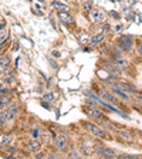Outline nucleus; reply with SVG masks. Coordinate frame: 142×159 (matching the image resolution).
<instances>
[{
	"label": "nucleus",
	"mask_w": 142,
	"mask_h": 159,
	"mask_svg": "<svg viewBox=\"0 0 142 159\" xmlns=\"http://www.w3.org/2000/svg\"><path fill=\"white\" fill-rule=\"evenodd\" d=\"M84 128L88 131L89 134H93L94 136H97V138H108V132H107L105 129H103L99 125H97V124H93V122H85L84 124Z\"/></svg>",
	"instance_id": "nucleus-1"
},
{
	"label": "nucleus",
	"mask_w": 142,
	"mask_h": 159,
	"mask_svg": "<svg viewBox=\"0 0 142 159\" xmlns=\"http://www.w3.org/2000/svg\"><path fill=\"white\" fill-rule=\"evenodd\" d=\"M54 146H56L57 151L63 152V151H67L68 149V141H67V136L63 135V134H58V135L54 136V141H53Z\"/></svg>",
	"instance_id": "nucleus-2"
},
{
	"label": "nucleus",
	"mask_w": 142,
	"mask_h": 159,
	"mask_svg": "<svg viewBox=\"0 0 142 159\" xmlns=\"http://www.w3.org/2000/svg\"><path fill=\"white\" fill-rule=\"evenodd\" d=\"M109 88H111V91L115 94L117 98L122 99V101H125V102H129V101H132V97H131V94L125 93V91L119 88L117 84H109Z\"/></svg>",
	"instance_id": "nucleus-3"
},
{
	"label": "nucleus",
	"mask_w": 142,
	"mask_h": 159,
	"mask_svg": "<svg viewBox=\"0 0 142 159\" xmlns=\"http://www.w3.org/2000/svg\"><path fill=\"white\" fill-rule=\"evenodd\" d=\"M97 155H99L101 158H117L118 153L114 151V149H109L107 146H97L95 148Z\"/></svg>",
	"instance_id": "nucleus-4"
},
{
	"label": "nucleus",
	"mask_w": 142,
	"mask_h": 159,
	"mask_svg": "<svg viewBox=\"0 0 142 159\" xmlns=\"http://www.w3.org/2000/svg\"><path fill=\"white\" fill-rule=\"evenodd\" d=\"M89 17L93 20V23H98V24H103L107 20V14L103 13L101 10H97V9H93L89 11Z\"/></svg>",
	"instance_id": "nucleus-5"
},
{
	"label": "nucleus",
	"mask_w": 142,
	"mask_h": 159,
	"mask_svg": "<svg viewBox=\"0 0 142 159\" xmlns=\"http://www.w3.org/2000/svg\"><path fill=\"white\" fill-rule=\"evenodd\" d=\"M119 47L124 51H131L134 48V40L131 36H121L119 39Z\"/></svg>",
	"instance_id": "nucleus-6"
},
{
	"label": "nucleus",
	"mask_w": 142,
	"mask_h": 159,
	"mask_svg": "<svg viewBox=\"0 0 142 159\" xmlns=\"http://www.w3.org/2000/svg\"><path fill=\"white\" fill-rule=\"evenodd\" d=\"M98 93H99V97H101V98H103V99H107L108 102L114 104V105H117V104L119 102L118 98L115 97V94H114V93H109V91H107L105 88H99Z\"/></svg>",
	"instance_id": "nucleus-7"
},
{
	"label": "nucleus",
	"mask_w": 142,
	"mask_h": 159,
	"mask_svg": "<svg viewBox=\"0 0 142 159\" xmlns=\"http://www.w3.org/2000/svg\"><path fill=\"white\" fill-rule=\"evenodd\" d=\"M58 19H60V21H61V23H64V24H71L74 21L73 16H71L67 10H60Z\"/></svg>",
	"instance_id": "nucleus-8"
},
{
	"label": "nucleus",
	"mask_w": 142,
	"mask_h": 159,
	"mask_svg": "<svg viewBox=\"0 0 142 159\" xmlns=\"http://www.w3.org/2000/svg\"><path fill=\"white\" fill-rule=\"evenodd\" d=\"M85 112H87V115L88 116H91V118H94V119H105V116H104V114L99 111L98 108H94V109H89V108H85Z\"/></svg>",
	"instance_id": "nucleus-9"
},
{
	"label": "nucleus",
	"mask_w": 142,
	"mask_h": 159,
	"mask_svg": "<svg viewBox=\"0 0 142 159\" xmlns=\"http://www.w3.org/2000/svg\"><path fill=\"white\" fill-rule=\"evenodd\" d=\"M117 134H118V136L121 139H124V141H126V142H131L134 139V135L131 131H128V129H117Z\"/></svg>",
	"instance_id": "nucleus-10"
},
{
	"label": "nucleus",
	"mask_w": 142,
	"mask_h": 159,
	"mask_svg": "<svg viewBox=\"0 0 142 159\" xmlns=\"http://www.w3.org/2000/svg\"><path fill=\"white\" fill-rule=\"evenodd\" d=\"M115 68L117 70H119V71H126V70L129 68V63H128V60H125L122 57V58H118V60H115Z\"/></svg>",
	"instance_id": "nucleus-11"
},
{
	"label": "nucleus",
	"mask_w": 142,
	"mask_h": 159,
	"mask_svg": "<svg viewBox=\"0 0 142 159\" xmlns=\"http://www.w3.org/2000/svg\"><path fill=\"white\" fill-rule=\"evenodd\" d=\"M40 148H41V142H40L39 139H31V141L27 142V149H29L30 152L36 153L37 151H40Z\"/></svg>",
	"instance_id": "nucleus-12"
},
{
	"label": "nucleus",
	"mask_w": 142,
	"mask_h": 159,
	"mask_svg": "<svg viewBox=\"0 0 142 159\" xmlns=\"http://www.w3.org/2000/svg\"><path fill=\"white\" fill-rule=\"evenodd\" d=\"M11 104H13V98L10 97V94L9 95H0V108L2 109L9 108Z\"/></svg>",
	"instance_id": "nucleus-13"
},
{
	"label": "nucleus",
	"mask_w": 142,
	"mask_h": 159,
	"mask_svg": "<svg viewBox=\"0 0 142 159\" xmlns=\"http://www.w3.org/2000/svg\"><path fill=\"white\" fill-rule=\"evenodd\" d=\"M117 85H118V87H119V88H121V89H124L125 93L131 94V95H135V94L138 93V89H136L135 87L129 85V84H126V83H117Z\"/></svg>",
	"instance_id": "nucleus-14"
},
{
	"label": "nucleus",
	"mask_w": 142,
	"mask_h": 159,
	"mask_svg": "<svg viewBox=\"0 0 142 159\" xmlns=\"http://www.w3.org/2000/svg\"><path fill=\"white\" fill-rule=\"evenodd\" d=\"M104 39H105V34L104 33L94 34V36L91 37V40H89V44H91V46H98L101 41H104Z\"/></svg>",
	"instance_id": "nucleus-15"
},
{
	"label": "nucleus",
	"mask_w": 142,
	"mask_h": 159,
	"mask_svg": "<svg viewBox=\"0 0 142 159\" xmlns=\"http://www.w3.org/2000/svg\"><path fill=\"white\" fill-rule=\"evenodd\" d=\"M78 151H80V152H81V155H85V156L93 155V153L95 152V149L89 148L88 145H80V146H78Z\"/></svg>",
	"instance_id": "nucleus-16"
},
{
	"label": "nucleus",
	"mask_w": 142,
	"mask_h": 159,
	"mask_svg": "<svg viewBox=\"0 0 142 159\" xmlns=\"http://www.w3.org/2000/svg\"><path fill=\"white\" fill-rule=\"evenodd\" d=\"M13 142V136L11 135H2L0 136V146H10V143Z\"/></svg>",
	"instance_id": "nucleus-17"
},
{
	"label": "nucleus",
	"mask_w": 142,
	"mask_h": 159,
	"mask_svg": "<svg viewBox=\"0 0 142 159\" xmlns=\"http://www.w3.org/2000/svg\"><path fill=\"white\" fill-rule=\"evenodd\" d=\"M10 63H11V60L9 56H0V68L7 70L10 67Z\"/></svg>",
	"instance_id": "nucleus-18"
},
{
	"label": "nucleus",
	"mask_w": 142,
	"mask_h": 159,
	"mask_svg": "<svg viewBox=\"0 0 142 159\" xmlns=\"http://www.w3.org/2000/svg\"><path fill=\"white\" fill-rule=\"evenodd\" d=\"M2 81H3V84L4 85H14L16 84V80H14V77L13 75H6L4 78H2Z\"/></svg>",
	"instance_id": "nucleus-19"
},
{
	"label": "nucleus",
	"mask_w": 142,
	"mask_h": 159,
	"mask_svg": "<svg viewBox=\"0 0 142 159\" xmlns=\"http://www.w3.org/2000/svg\"><path fill=\"white\" fill-rule=\"evenodd\" d=\"M7 37H9V31H7V29L0 30V46H4Z\"/></svg>",
	"instance_id": "nucleus-20"
},
{
	"label": "nucleus",
	"mask_w": 142,
	"mask_h": 159,
	"mask_svg": "<svg viewBox=\"0 0 142 159\" xmlns=\"http://www.w3.org/2000/svg\"><path fill=\"white\" fill-rule=\"evenodd\" d=\"M78 39H80V43H81V44H85V43H89L91 37H89L88 34H85V33H80Z\"/></svg>",
	"instance_id": "nucleus-21"
},
{
	"label": "nucleus",
	"mask_w": 142,
	"mask_h": 159,
	"mask_svg": "<svg viewBox=\"0 0 142 159\" xmlns=\"http://www.w3.org/2000/svg\"><path fill=\"white\" fill-rule=\"evenodd\" d=\"M53 7H56V9H58V10H67V11H68V9H70L66 3H61V2H54Z\"/></svg>",
	"instance_id": "nucleus-22"
},
{
	"label": "nucleus",
	"mask_w": 142,
	"mask_h": 159,
	"mask_svg": "<svg viewBox=\"0 0 142 159\" xmlns=\"http://www.w3.org/2000/svg\"><path fill=\"white\" fill-rule=\"evenodd\" d=\"M122 57H124L122 48H121V47H115V48H114V58L118 60V58H122Z\"/></svg>",
	"instance_id": "nucleus-23"
},
{
	"label": "nucleus",
	"mask_w": 142,
	"mask_h": 159,
	"mask_svg": "<svg viewBox=\"0 0 142 159\" xmlns=\"http://www.w3.org/2000/svg\"><path fill=\"white\" fill-rule=\"evenodd\" d=\"M39 138H41V131H40V128H34L31 131V139H39Z\"/></svg>",
	"instance_id": "nucleus-24"
},
{
	"label": "nucleus",
	"mask_w": 142,
	"mask_h": 159,
	"mask_svg": "<svg viewBox=\"0 0 142 159\" xmlns=\"http://www.w3.org/2000/svg\"><path fill=\"white\" fill-rule=\"evenodd\" d=\"M54 98H56V95H54L53 93H48V94H46V95L43 97V99L44 101H47V102H51Z\"/></svg>",
	"instance_id": "nucleus-25"
},
{
	"label": "nucleus",
	"mask_w": 142,
	"mask_h": 159,
	"mask_svg": "<svg viewBox=\"0 0 142 159\" xmlns=\"http://www.w3.org/2000/svg\"><path fill=\"white\" fill-rule=\"evenodd\" d=\"M10 94V88L7 85H3L0 88V95H9Z\"/></svg>",
	"instance_id": "nucleus-26"
},
{
	"label": "nucleus",
	"mask_w": 142,
	"mask_h": 159,
	"mask_svg": "<svg viewBox=\"0 0 142 159\" xmlns=\"http://www.w3.org/2000/svg\"><path fill=\"white\" fill-rule=\"evenodd\" d=\"M7 125V119L4 118L3 115H0V128H2V126H6Z\"/></svg>",
	"instance_id": "nucleus-27"
},
{
	"label": "nucleus",
	"mask_w": 142,
	"mask_h": 159,
	"mask_svg": "<svg viewBox=\"0 0 142 159\" xmlns=\"http://www.w3.org/2000/svg\"><path fill=\"white\" fill-rule=\"evenodd\" d=\"M44 156H46V153H44V152H39V151H37V152H36V155H34V158H37V159H41V158H44Z\"/></svg>",
	"instance_id": "nucleus-28"
},
{
	"label": "nucleus",
	"mask_w": 142,
	"mask_h": 159,
	"mask_svg": "<svg viewBox=\"0 0 142 159\" xmlns=\"http://www.w3.org/2000/svg\"><path fill=\"white\" fill-rule=\"evenodd\" d=\"M70 155H74V156H77V158H80V156H81V152H77L76 149H71V151H70Z\"/></svg>",
	"instance_id": "nucleus-29"
},
{
	"label": "nucleus",
	"mask_w": 142,
	"mask_h": 159,
	"mask_svg": "<svg viewBox=\"0 0 142 159\" xmlns=\"http://www.w3.org/2000/svg\"><path fill=\"white\" fill-rule=\"evenodd\" d=\"M6 152H10V153H16V152H17V148H7V146H6Z\"/></svg>",
	"instance_id": "nucleus-30"
},
{
	"label": "nucleus",
	"mask_w": 142,
	"mask_h": 159,
	"mask_svg": "<svg viewBox=\"0 0 142 159\" xmlns=\"http://www.w3.org/2000/svg\"><path fill=\"white\" fill-rule=\"evenodd\" d=\"M84 9H87V11H91V10H93V9H91V2H88V3L84 6Z\"/></svg>",
	"instance_id": "nucleus-31"
},
{
	"label": "nucleus",
	"mask_w": 142,
	"mask_h": 159,
	"mask_svg": "<svg viewBox=\"0 0 142 159\" xmlns=\"http://www.w3.org/2000/svg\"><path fill=\"white\" fill-rule=\"evenodd\" d=\"M136 50H138V53L142 56V44H136Z\"/></svg>",
	"instance_id": "nucleus-32"
},
{
	"label": "nucleus",
	"mask_w": 142,
	"mask_h": 159,
	"mask_svg": "<svg viewBox=\"0 0 142 159\" xmlns=\"http://www.w3.org/2000/svg\"><path fill=\"white\" fill-rule=\"evenodd\" d=\"M135 98H136V99H139V102H142V94L136 93V94H135Z\"/></svg>",
	"instance_id": "nucleus-33"
},
{
	"label": "nucleus",
	"mask_w": 142,
	"mask_h": 159,
	"mask_svg": "<svg viewBox=\"0 0 142 159\" xmlns=\"http://www.w3.org/2000/svg\"><path fill=\"white\" fill-rule=\"evenodd\" d=\"M51 56H53L54 58H58V57H60V53H58V51H53V53H51Z\"/></svg>",
	"instance_id": "nucleus-34"
},
{
	"label": "nucleus",
	"mask_w": 142,
	"mask_h": 159,
	"mask_svg": "<svg viewBox=\"0 0 142 159\" xmlns=\"http://www.w3.org/2000/svg\"><path fill=\"white\" fill-rule=\"evenodd\" d=\"M3 77H4V70H3V68H0V80L3 78Z\"/></svg>",
	"instance_id": "nucleus-35"
},
{
	"label": "nucleus",
	"mask_w": 142,
	"mask_h": 159,
	"mask_svg": "<svg viewBox=\"0 0 142 159\" xmlns=\"http://www.w3.org/2000/svg\"><path fill=\"white\" fill-rule=\"evenodd\" d=\"M103 31H104V34H107V31H109V27H108V26H104Z\"/></svg>",
	"instance_id": "nucleus-36"
},
{
	"label": "nucleus",
	"mask_w": 142,
	"mask_h": 159,
	"mask_svg": "<svg viewBox=\"0 0 142 159\" xmlns=\"http://www.w3.org/2000/svg\"><path fill=\"white\" fill-rule=\"evenodd\" d=\"M3 29H6V24L2 23V24H0V30H3Z\"/></svg>",
	"instance_id": "nucleus-37"
},
{
	"label": "nucleus",
	"mask_w": 142,
	"mask_h": 159,
	"mask_svg": "<svg viewBox=\"0 0 142 159\" xmlns=\"http://www.w3.org/2000/svg\"><path fill=\"white\" fill-rule=\"evenodd\" d=\"M0 56H3V46H0Z\"/></svg>",
	"instance_id": "nucleus-38"
},
{
	"label": "nucleus",
	"mask_w": 142,
	"mask_h": 159,
	"mask_svg": "<svg viewBox=\"0 0 142 159\" xmlns=\"http://www.w3.org/2000/svg\"><path fill=\"white\" fill-rule=\"evenodd\" d=\"M0 112H2V108H0Z\"/></svg>",
	"instance_id": "nucleus-39"
},
{
	"label": "nucleus",
	"mask_w": 142,
	"mask_h": 159,
	"mask_svg": "<svg viewBox=\"0 0 142 159\" xmlns=\"http://www.w3.org/2000/svg\"><path fill=\"white\" fill-rule=\"evenodd\" d=\"M0 20H2V17H0Z\"/></svg>",
	"instance_id": "nucleus-40"
}]
</instances>
